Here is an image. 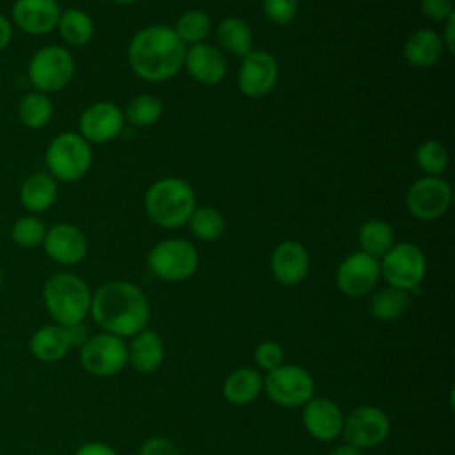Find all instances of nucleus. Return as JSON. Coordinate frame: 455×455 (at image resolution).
Instances as JSON below:
<instances>
[{"instance_id":"nucleus-1","label":"nucleus","mask_w":455,"mask_h":455,"mask_svg":"<svg viewBox=\"0 0 455 455\" xmlns=\"http://www.w3.org/2000/svg\"><path fill=\"white\" fill-rule=\"evenodd\" d=\"M149 302L144 291L130 281H108L92 293L91 311L103 332L126 338L144 331L149 322Z\"/></svg>"},{"instance_id":"nucleus-2","label":"nucleus","mask_w":455,"mask_h":455,"mask_svg":"<svg viewBox=\"0 0 455 455\" xmlns=\"http://www.w3.org/2000/svg\"><path fill=\"white\" fill-rule=\"evenodd\" d=\"M187 44L169 25H148L128 44V64L146 82H165L183 69Z\"/></svg>"},{"instance_id":"nucleus-3","label":"nucleus","mask_w":455,"mask_h":455,"mask_svg":"<svg viewBox=\"0 0 455 455\" xmlns=\"http://www.w3.org/2000/svg\"><path fill=\"white\" fill-rule=\"evenodd\" d=\"M92 291L73 272H55L43 284V304L53 323L69 327L82 323L91 311Z\"/></svg>"},{"instance_id":"nucleus-4","label":"nucleus","mask_w":455,"mask_h":455,"mask_svg":"<svg viewBox=\"0 0 455 455\" xmlns=\"http://www.w3.org/2000/svg\"><path fill=\"white\" fill-rule=\"evenodd\" d=\"M196 204L194 188L178 176H165L153 181L144 194L146 215L164 229L185 226Z\"/></svg>"},{"instance_id":"nucleus-5","label":"nucleus","mask_w":455,"mask_h":455,"mask_svg":"<svg viewBox=\"0 0 455 455\" xmlns=\"http://www.w3.org/2000/svg\"><path fill=\"white\" fill-rule=\"evenodd\" d=\"M44 164L53 180L64 183L78 181L92 165L91 144L78 132H62L50 140L44 151Z\"/></svg>"},{"instance_id":"nucleus-6","label":"nucleus","mask_w":455,"mask_h":455,"mask_svg":"<svg viewBox=\"0 0 455 455\" xmlns=\"http://www.w3.org/2000/svg\"><path fill=\"white\" fill-rule=\"evenodd\" d=\"M75 75V57L60 44H46L30 57L27 76L34 91L53 94L62 91Z\"/></svg>"},{"instance_id":"nucleus-7","label":"nucleus","mask_w":455,"mask_h":455,"mask_svg":"<svg viewBox=\"0 0 455 455\" xmlns=\"http://www.w3.org/2000/svg\"><path fill=\"white\" fill-rule=\"evenodd\" d=\"M199 267V252L185 238H165L155 243L148 254V268L167 283L187 281Z\"/></svg>"},{"instance_id":"nucleus-8","label":"nucleus","mask_w":455,"mask_h":455,"mask_svg":"<svg viewBox=\"0 0 455 455\" xmlns=\"http://www.w3.org/2000/svg\"><path fill=\"white\" fill-rule=\"evenodd\" d=\"M380 277L387 286L412 291L416 290L427 274V258L423 251L411 242L393 243L391 249L379 259Z\"/></svg>"},{"instance_id":"nucleus-9","label":"nucleus","mask_w":455,"mask_h":455,"mask_svg":"<svg viewBox=\"0 0 455 455\" xmlns=\"http://www.w3.org/2000/svg\"><path fill=\"white\" fill-rule=\"evenodd\" d=\"M263 391L279 407L293 409L309 402L315 395L313 375L297 364H281L267 371L263 379Z\"/></svg>"},{"instance_id":"nucleus-10","label":"nucleus","mask_w":455,"mask_h":455,"mask_svg":"<svg viewBox=\"0 0 455 455\" xmlns=\"http://www.w3.org/2000/svg\"><path fill=\"white\" fill-rule=\"evenodd\" d=\"M78 359L89 375L112 377L128 364V347L123 338L100 332L80 347Z\"/></svg>"},{"instance_id":"nucleus-11","label":"nucleus","mask_w":455,"mask_h":455,"mask_svg":"<svg viewBox=\"0 0 455 455\" xmlns=\"http://www.w3.org/2000/svg\"><path fill=\"white\" fill-rule=\"evenodd\" d=\"M391 430L387 414L377 405H359L343 419L341 435L345 441L359 450L375 448L382 444Z\"/></svg>"},{"instance_id":"nucleus-12","label":"nucleus","mask_w":455,"mask_h":455,"mask_svg":"<svg viewBox=\"0 0 455 455\" xmlns=\"http://www.w3.org/2000/svg\"><path fill=\"white\" fill-rule=\"evenodd\" d=\"M451 204V187L441 176H423L416 180L405 194L407 212L419 220L443 217Z\"/></svg>"},{"instance_id":"nucleus-13","label":"nucleus","mask_w":455,"mask_h":455,"mask_svg":"<svg viewBox=\"0 0 455 455\" xmlns=\"http://www.w3.org/2000/svg\"><path fill=\"white\" fill-rule=\"evenodd\" d=\"M380 279L379 259L355 251L345 256L334 274L338 290L347 297H364L368 295Z\"/></svg>"},{"instance_id":"nucleus-14","label":"nucleus","mask_w":455,"mask_h":455,"mask_svg":"<svg viewBox=\"0 0 455 455\" xmlns=\"http://www.w3.org/2000/svg\"><path fill=\"white\" fill-rule=\"evenodd\" d=\"M279 78V64L275 57L265 50H251L242 57L238 68V89L243 96L258 100L272 92Z\"/></svg>"},{"instance_id":"nucleus-15","label":"nucleus","mask_w":455,"mask_h":455,"mask_svg":"<svg viewBox=\"0 0 455 455\" xmlns=\"http://www.w3.org/2000/svg\"><path fill=\"white\" fill-rule=\"evenodd\" d=\"M124 126V114L114 101H94L78 117V133L89 144H107L114 140Z\"/></svg>"},{"instance_id":"nucleus-16","label":"nucleus","mask_w":455,"mask_h":455,"mask_svg":"<svg viewBox=\"0 0 455 455\" xmlns=\"http://www.w3.org/2000/svg\"><path fill=\"white\" fill-rule=\"evenodd\" d=\"M41 247L52 261L62 267H73L87 256L89 245L85 233L78 226L60 222L46 229Z\"/></svg>"},{"instance_id":"nucleus-17","label":"nucleus","mask_w":455,"mask_h":455,"mask_svg":"<svg viewBox=\"0 0 455 455\" xmlns=\"http://www.w3.org/2000/svg\"><path fill=\"white\" fill-rule=\"evenodd\" d=\"M60 12L57 0H14L9 20L28 36H44L57 28Z\"/></svg>"},{"instance_id":"nucleus-18","label":"nucleus","mask_w":455,"mask_h":455,"mask_svg":"<svg viewBox=\"0 0 455 455\" xmlns=\"http://www.w3.org/2000/svg\"><path fill=\"white\" fill-rule=\"evenodd\" d=\"M183 68L197 84L217 85L226 78L228 60L220 48L203 41L187 48Z\"/></svg>"},{"instance_id":"nucleus-19","label":"nucleus","mask_w":455,"mask_h":455,"mask_svg":"<svg viewBox=\"0 0 455 455\" xmlns=\"http://www.w3.org/2000/svg\"><path fill=\"white\" fill-rule=\"evenodd\" d=\"M311 267L307 249L295 240H284L275 245L270 256V272L274 279L283 286L300 284Z\"/></svg>"},{"instance_id":"nucleus-20","label":"nucleus","mask_w":455,"mask_h":455,"mask_svg":"<svg viewBox=\"0 0 455 455\" xmlns=\"http://www.w3.org/2000/svg\"><path fill=\"white\" fill-rule=\"evenodd\" d=\"M343 412L336 402L331 398H311L304 403L302 425L306 432L322 443L334 441L341 435L343 430Z\"/></svg>"},{"instance_id":"nucleus-21","label":"nucleus","mask_w":455,"mask_h":455,"mask_svg":"<svg viewBox=\"0 0 455 455\" xmlns=\"http://www.w3.org/2000/svg\"><path fill=\"white\" fill-rule=\"evenodd\" d=\"M444 52L441 34L434 28H418L403 43V59L412 68L427 69L435 66Z\"/></svg>"},{"instance_id":"nucleus-22","label":"nucleus","mask_w":455,"mask_h":455,"mask_svg":"<svg viewBox=\"0 0 455 455\" xmlns=\"http://www.w3.org/2000/svg\"><path fill=\"white\" fill-rule=\"evenodd\" d=\"M28 350L34 359L41 363H57L64 359L71 350L66 327L57 323H46L37 327L28 339Z\"/></svg>"},{"instance_id":"nucleus-23","label":"nucleus","mask_w":455,"mask_h":455,"mask_svg":"<svg viewBox=\"0 0 455 455\" xmlns=\"http://www.w3.org/2000/svg\"><path fill=\"white\" fill-rule=\"evenodd\" d=\"M165 348L158 332L144 329L137 332L128 347V363L139 373H153L164 363Z\"/></svg>"},{"instance_id":"nucleus-24","label":"nucleus","mask_w":455,"mask_h":455,"mask_svg":"<svg viewBox=\"0 0 455 455\" xmlns=\"http://www.w3.org/2000/svg\"><path fill=\"white\" fill-rule=\"evenodd\" d=\"M59 196L57 180L48 172L28 174L20 187V203L32 215L43 213L53 206Z\"/></svg>"},{"instance_id":"nucleus-25","label":"nucleus","mask_w":455,"mask_h":455,"mask_svg":"<svg viewBox=\"0 0 455 455\" xmlns=\"http://www.w3.org/2000/svg\"><path fill=\"white\" fill-rule=\"evenodd\" d=\"M263 391V377L254 368H236L233 370L224 384L222 395L233 405H249Z\"/></svg>"},{"instance_id":"nucleus-26","label":"nucleus","mask_w":455,"mask_h":455,"mask_svg":"<svg viewBox=\"0 0 455 455\" xmlns=\"http://www.w3.org/2000/svg\"><path fill=\"white\" fill-rule=\"evenodd\" d=\"M220 50L236 57H243L252 50V30L249 23L238 16H226L215 30Z\"/></svg>"},{"instance_id":"nucleus-27","label":"nucleus","mask_w":455,"mask_h":455,"mask_svg":"<svg viewBox=\"0 0 455 455\" xmlns=\"http://www.w3.org/2000/svg\"><path fill=\"white\" fill-rule=\"evenodd\" d=\"M57 30L66 44L85 46L94 36V21L85 11L78 7H69L60 12Z\"/></svg>"},{"instance_id":"nucleus-28","label":"nucleus","mask_w":455,"mask_h":455,"mask_svg":"<svg viewBox=\"0 0 455 455\" xmlns=\"http://www.w3.org/2000/svg\"><path fill=\"white\" fill-rule=\"evenodd\" d=\"M357 242L363 252L380 259L395 243V231L384 219H368L359 226Z\"/></svg>"},{"instance_id":"nucleus-29","label":"nucleus","mask_w":455,"mask_h":455,"mask_svg":"<svg viewBox=\"0 0 455 455\" xmlns=\"http://www.w3.org/2000/svg\"><path fill=\"white\" fill-rule=\"evenodd\" d=\"M187 224L190 233L203 242H215L226 233V219L222 212L210 204H196Z\"/></svg>"},{"instance_id":"nucleus-30","label":"nucleus","mask_w":455,"mask_h":455,"mask_svg":"<svg viewBox=\"0 0 455 455\" xmlns=\"http://www.w3.org/2000/svg\"><path fill=\"white\" fill-rule=\"evenodd\" d=\"M53 116V103L48 94L32 91L21 96L18 103V119L28 130L44 128Z\"/></svg>"},{"instance_id":"nucleus-31","label":"nucleus","mask_w":455,"mask_h":455,"mask_svg":"<svg viewBox=\"0 0 455 455\" xmlns=\"http://www.w3.org/2000/svg\"><path fill=\"white\" fill-rule=\"evenodd\" d=\"M409 307V291L386 286L379 290L370 302L371 315L380 322L398 320Z\"/></svg>"},{"instance_id":"nucleus-32","label":"nucleus","mask_w":455,"mask_h":455,"mask_svg":"<svg viewBox=\"0 0 455 455\" xmlns=\"http://www.w3.org/2000/svg\"><path fill=\"white\" fill-rule=\"evenodd\" d=\"M162 112H164V105L153 94L133 96L128 101L126 108L123 110L124 121H128L130 124L139 126V128H148V126L156 124L162 117Z\"/></svg>"},{"instance_id":"nucleus-33","label":"nucleus","mask_w":455,"mask_h":455,"mask_svg":"<svg viewBox=\"0 0 455 455\" xmlns=\"http://www.w3.org/2000/svg\"><path fill=\"white\" fill-rule=\"evenodd\" d=\"M174 32L176 36L185 43V44H197L203 43L210 32H212V21L210 16L199 9H190L180 14V18L174 23Z\"/></svg>"},{"instance_id":"nucleus-34","label":"nucleus","mask_w":455,"mask_h":455,"mask_svg":"<svg viewBox=\"0 0 455 455\" xmlns=\"http://www.w3.org/2000/svg\"><path fill=\"white\" fill-rule=\"evenodd\" d=\"M416 164L425 176H443L448 169V149L439 140L428 139L416 148Z\"/></svg>"},{"instance_id":"nucleus-35","label":"nucleus","mask_w":455,"mask_h":455,"mask_svg":"<svg viewBox=\"0 0 455 455\" xmlns=\"http://www.w3.org/2000/svg\"><path fill=\"white\" fill-rule=\"evenodd\" d=\"M44 222L36 215H21L11 226V238L21 249H36L43 245L46 235Z\"/></svg>"},{"instance_id":"nucleus-36","label":"nucleus","mask_w":455,"mask_h":455,"mask_svg":"<svg viewBox=\"0 0 455 455\" xmlns=\"http://www.w3.org/2000/svg\"><path fill=\"white\" fill-rule=\"evenodd\" d=\"M265 18L274 25H290L299 12V0H261Z\"/></svg>"},{"instance_id":"nucleus-37","label":"nucleus","mask_w":455,"mask_h":455,"mask_svg":"<svg viewBox=\"0 0 455 455\" xmlns=\"http://www.w3.org/2000/svg\"><path fill=\"white\" fill-rule=\"evenodd\" d=\"M252 359L259 370L272 371L284 363V352H283L281 345L275 341H261L254 348Z\"/></svg>"},{"instance_id":"nucleus-38","label":"nucleus","mask_w":455,"mask_h":455,"mask_svg":"<svg viewBox=\"0 0 455 455\" xmlns=\"http://www.w3.org/2000/svg\"><path fill=\"white\" fill-rule=\"evenodd\" d=\"M419 11L423 18L434 23H444L451 14H455L453 0H421Z\"/></svg>"},{"instance_id":"nucleus-39","label":"nucleus","mask_w":455,"mask_h":455,"mask_svg":"<svg viewBox=\"0 0 455 455\" xmlns=\"http://www.w3.org/2000/svg\"><path fill=\"white\" fill-rule=\"evenodd\" d=\"M139 455H181L176 444L165 437H149L142 443Z\"/></svg>"},{"instance_id":"nucleus-40","label":"nucleus","mask_w":455,"mask_h":455,"mask_svg":"<svg viewBox=\"0 0 455 455\" xmlns=\"http://www.w3.org/2000/svg\"><path fill=\"white\" fill-rule=\"evenodd\" d=\"M75 455H117V451L107 444V443H101V441H91V443H85L82 444Z\"/></svg>"},{"instance_id":"nucleus-41","label":"nucleus","mask_w":455,"mask_h":455,"mask_svg":"<svg viewBox=\"0 0 455 455\" xmlns=\"http://www.w3.org/2000/svg\"><path fill=\"white\" fill-rule=\"evenodd\" d=\"M66 331H68V338H69L71 348H80L89 339V331L84 325V322L69 325V327H66Z\"/></svg>"},{"instance_id":"nucleus-42","label":"nucleus","mask_w":455,"mask_h":455,"mask_svg":"<svg viewBox=\"0 0 455 455\" xmlns=\"http://www.w3.org/2000/svg\"><path fill=\"white\" fill-rule=\"evenodd\" d=\"M444 50H448L450 53H453L455 48V14H451L446 21H444V30L441 34Z\"/></svg>"},{"instance_id":"nucleus-43","label":"nucleus","mask_w":455,"mask_h":455,"mask_svg":"<svg viewBox=\"0 0 455 455\" xmlns=\"http://www.w3.org/2000/svg\"><path fill=\"white\" fill-rule=\"evenodd\" d=\"M12 39V23L11 20L0 12V53L9 46Z\"/></svg>"},{"instance_id":"nucleus-44","label":"nucleus","mask_w":455,"mask_h":455,"mask_svg":"<svg viewBox=\"0 0 455 455\" xmlns=\"http://www.w3.org/2000/svg\"><path fill=\"white\" fill-rule=\"evenodd\" d=\"M329 455H363V450H359L348 443H341V444L334 446Z\"/></svg>"},{"instance_id":"nucleus-45","label":"nucleus","mask_w":455,"mask_h":455,"mask_svg":"<svg viewBox=\"0 0 455 455\" xmlns=\"http://www.w3.org/2000/svg\"><path fill=\"white\" fill-rule=\"evenodd\" d=\"M112 2L121 4V5H130V4H135V2H139V0H112Z\"/></svg>"},{"instance_id":"nucleus-46","label":"nucleus","mask_w":455,"mask_h":455,"mask_svg":"<svg viewBox=\"0 0 455 455\" xmlns=\"http://www.w3.org/2000/svg\"><path fill=\"white\" fill-rule=\"evenodd\" d=\"M2 281H4V272H2V268H0V286H2Z\"/></svg>"},{"instance_id":"nucleus-47","label":"nucleus","mask_w":455,"mask_h":455,"mask_svg":"<svg viewBox=\"0 0 455 455\" xmlns=\"http://www.w3.org/2000/svg\"><path fill=\"white\" fill-rule=\"evenodd\" d=\"M39 455H50V453H39Z\"/></svg>"},{"instance_id":"nucleus-48","label":"nucleus","mask_w":455,"mask_h":455,"mask_svg":"<svg viewBox=\"0 0 455 455\" xmlns=\"http://www.w3.org/2000/svg\"><path fill=\"white\" fill-rule=\"evenodd\" d=\"M0 80H2V75H0Z\"/></svg>"}]
</instances>
